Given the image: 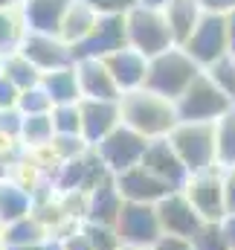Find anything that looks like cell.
<instances>
[{
  "label": "cell",
  "mask_w": 235,
  "mask_h": 250,
  "mask_svg": "<svg viewBox=\"0 0 235 250\" xmlns=\"http://www.w3.org/2000/svg\"><path fill=\"white\" fill-rule=\"evenodd\" d=\"M119 108H122V125L134 128L145 140H166L180 125L175 102H169V99H163L145 87L125 93L119 99Z\"/></svg>",
  "instance_id": "obj_1"
},
{
  "label": "cell",
  "mask_w": 235,
  "mask_h": 250,
  "mask_svg": "<svg viewBox=\"0 0 235 250\" xmlns=\"http://www.w3.org/2000/svg\"><path fill=\"white\" fill-rule=\"evenodd\" d=\"M200 73H203V67L183 47H175V50H169V53L148 62L145 90H151V93H157V96H163L169 102H177Z\"/></svg>",
  "instance_id": "obj_2"
},
{
  "label": "cell",
  "mask_w": 235,
  "mask_h": 250,
  "mask_svg": "<svg viewBox=\"0 0 235 250\" xmlns=\"http://www.w3.org/2000/svg\"><path fill=\"white\" fill-rule=\"evenodd\" d=\"M175 151L180 154L183 166L189 169V175H200L209 169H221L218 166V134L215 123H180L169 134Z\"/></svg>",
  "instance_id": "obj_3"
},
{
  "label": "cell",
  "mask_w": 235,
  "mask_h": 250,
  "mask_svg": "<svg viewBox=\"0 0 235 250\" xmlns=\"http://www.w3.org/2000/svg\"><path fill=\"white\" fill-rule=\"evenodd\" d=\"M125 23H128V47L142 53L148 62L177 47L172 26H169V18L160 9H145V6L137 3L125 15Z\"/></svg>",
  "instance_id": "obj_4"
},
{
  "label": "cell",
  "mask_w": 235,
  "mask_h": 250,
  "mask_svg": "<svg viewBox=\"0 0 235 250\" xmlns=\"http://www.w3.org/2000/svg\"><path fill=\"white\" fill-rule=\"evenodd\" d=\"M180 123H218L224 114H230L235 108V102L206 76L200 73L192 87L175 102Z\"/></svg>",
  "instance_id": "obj_5"
},
{
  "label": "cell",
  "mask_w": 235,
  "mask_h": 250,
  "mask_svg": "<svg viewBox=\"0 0 235 250\" xmlns=\"http://www.w3.org/2000/svg\"><path fill=\"white\" fill-rule=\"evenodd\" d=\"M148 146H151V140H145L142 134H137V131L128 128V125H119L117 131L108 134L93 151L102 157V163H105V166L111 169V175L117 178V175L128 172V169L142 166V157H145Z\"/></svg>",
  "instance_id": "obj_6"
},
{
  "label": "cell",
  "mask_w": 235,
  "mask_h": 250,
  "mask_svg": "<svg viewBox=\"0 0 235 250\" xmlns=\"http://www.w3.org/2000/svg\"><path fill=\"white\" fill-rule=\"evenodd\" d=\"M125 47H128L125 15H102L99 23H96V29L84 41H78L76 47H70V50H73V64H76V62H90V59L105 62V59H111L114 53L125 50Z\"/></svg>",
  "instance_id": "obj_7"
},
{
  "label": "cell",
  "mask_w": 235,
  "mask_h": 250,
  "mask_svg": "<svg viewBox=\"0 0 235 250\" xmlns=\"http://www.w3.org/2000/svg\"><path fill=\"white\" fill-rule=\"evenodd\" d=\"M117 233L122 239V245L131 248H154L166 233L157 215V204H128L122 207V215L117 221Z\"/></svg>",
  "instance_id": "obj_8"
},
{
  "label": "cell",
  "mask_w": 235,
  "mask_h": 250,
  "mask_svg": "<svg viewBox=\"0 0 235 250\" xmlns=\"http://www.w3.org/2000/svg\"><path fill=\"white\" fill-rule=\"evenodd\" d=\"M203 70L221 62L224 56H230V26H227V15H203V21L197 23L195 35L186 41L183 47Z\"/></svg>",
  "instance_id": "obj_9"
},
{
  "label": "cell",
  "mask_w": 235,
  "mask_h": 250,
  "mask_svg": "<svg viewBox=\"0 0 235 250\" xmlns=\"http://www.w3.org/2000/svg\"><path fill=\"white\" fill-rule=\"evenodd\" d=\"M186 198L195 204L203 221H224L227 215V195H224V169H209L192 175L186 184Z\"/></svg>",
  "instance_id": "obj_10"
},
{
  "label": "cell",
  "mask_w": 235,
  "mask_h": 250,
  "mask_svg": "<svg viewBox=\"0 0 235 250\" xmlns=\"http://www.w3.org/2000/svg\"><path fill=\"white\" fill-rule=\"evenodd\" d=\"M157 215H160V224H163V233L166 236H177V239H195L197 230L206 224L200 218V212L195 209V204L186 198V192H169L160 204H157Z\"/></svg>",
  "instance_id": "obj_11"
},
{
  "label": "cell",
  "mask_w": 235,
  "mask_h": 250,
  "mask_svg": "<svg viewBox=\"0 0 235 250\" xmlns=\"http://www.w3.org/2000/svg\"><path fill=\"white\" fill-rule=\"evenodd\" d=\"M142 166H145L154 178H160L172 192L186 189L189 178H192L189 169L183 166L180 154L175 151V146H172L169 137H166V140H151V146H148V151H145V157H142Z\"/></svg>",
  "instance_id": "obj_12"
},
{
  "label": "cell",
  "mask_w": 235,
  "mask_h": 250,
  "mask_svg": "<svg viewBox=\"0 0 235 250\" xmlns=\"http://www.w3.org/2000/svg\"><path fill=\"white\" fill-rule=\"evenodd\" d=\"M81 137L90 148H96L108 134H114L122 125V108L119 102H96V99H81Z\"/></svg>",
  "instance_id": "obj_13"
},
{
  "label": "cell",
  "mask_w": 235,
  "mask_h": 250,
  "mask_svg": "<svg viewBox=\"0 0 235 250\" xmlns=\"http://www.w3.org/2000/svg\"><path fill=\"white\" fill-rule=\"evenodd\" d=\"M18 53H23L41 73H53V70H61V67L73 64V50H70V44L61 41L59 35L26 32V38H23Z\"/></svg>",
  "instance_id": "obj_14"
},
{
  "label": "cell",
  "mask_w": 235,
  "mask_h": 250,
  "mask_svg": "<svg viewBox=\"0 0 235 250\" xmlns=\"http://www.w3.org/2000/svg\"><path fill=\"white\" fill-rule=\"evenodd\" d=\"M73 0H26L20 6V18L26 32L38 35H59L61 38V23Z\"/></svg>",
  "instance_id": "obj_15"
},
{
  "label": "cell",
  "mask_w": 235,
  "mask_h": 250,
  "mask_svg": "<svg viewBox=\"0 0 235 250\" xmlns=\"http://www.w3.org/2000/svg\"><path fill=\"white\" fill-rule=\"evenodd\" d=\"M78 73V87H81V99H96V102H119L122 90L117 87L111 70L105 62H76Z\"/></svg>",
  "instance_id": "obj_16"
},
{
  "label": "cell",
  "mask_w": 235,
  "mask_h": 250,
  "mask_svg": "<svg viewBox=\"0 0 235 250\" xmlns=\"http://www.w3.org/2000/svg\"><path fill=\"white\" fill-rule=\"evenodd\" d=\"M117 187L128 204H160L172 192L160 178H154L145 166H137V169H128V172L117 175Z\"/></svg>",
  "instance_id": "obj_17"
},
{
  "label": "cell",
  "mask_w": 235,
  "mask_h": 250,
  "mask_svg": "<svg viewBox=\"0 0 235 250\" xmlns=\"http://www.w3.org/2000/svg\"><path fill=\"white\" fill-rule=\"evenodd\" d=\"M105 64H108V70H111V76H114L117 87L122 90V96L145 87L148 59H145L142 53H137L134 47H125V50L114 53L111 59H105Z\"/></svg>",
  "instance_id": "obj_18"
},
{
  "label": "cell",
  "mask_w": 235,
  "mask_h": 250,
  "mask_svg": "<svg viewBox=\"0 0 235 250\" xmlns=\"http://www.w3.org/2000/svg\"><path fill=\"white\" fill-rule=\"evenodd\" d=\"M122 207H125V198L117 187V178L99 184L93 192H87V204H84V221L90 224H108V227H117L119 215H122Z\"/></svg>",
  "instance_id": "obj_19"
},
{
  "label": "cell",
  "mask_w": 235,
  "mask_h": 250,
  "mask_svg": "<svg viewBox=\"0 0 235 250\" xmlns=\"http://www.w3.org/2000/svg\"><path fill=\"white\" fill-rule=\"evenodd\" d=\"M53 239V233L32 215L20 218V221H12V224H3L0 230V248L3 250H15V248H29V245H47Z\"/></svg>",
  "instance_id": "obj_20"
},
{
  "label": "cell",
  "mask_w": 235,
  "mask_h": 250,
  "mask_svg": "<svg viewBox=\"0 0 235 250\" xmlns=\"http://www.w3.org/2000/svg\"><path fill=\"white\" fill-rule=\"evenodd\" d=\"M166 18H169V26H172V35H175L177 47H186V41L195 35L197 23L203 21V9L197 0H172L166 9Z\"/></svg>",
  "instance_id": "obj_21"
},
{
  "label": "cell",
  "mask_w": 235,
  "mask_h": 250,
  "mask_svg": "<svg viewBox=\"0 0 235 250\" xmlns=\"http://www.w3.org/2000/svg\"><path fill=\"white\" fill-rule=\"evenodd\" d=\"M35 212V192L20 187L18 181H0V224L20 221Z\"/></svg>",
  "instance_id": "obj_22"
},
{
  "label": "cell",
  "mask_w": 235,
  "mask_h": 250,
  "mask_svg": "<svg viewBox=\"0 0 235 250\" xmlns=\"http://www.w3.org/2000/svg\"><path fill=\"white\" fill-rule=\"evenodd\" d=\"M41 87L50 93L53 105H76V102H81V87H78L76 64L61 67V70H53V73H44Z\"/></svg>",
  "instance_id": "obj_23"
},
{
  "label": "cell",
  "mask_w": 235,
  "mask_h": 250,
  "mask_svg": "<svg viewBox=\"0 0 235 250\" xmlns=\"http://www.w3.org/2000/svg\"><path fill=\"white\" fill-rule=\"evenodd\" d=\"M99 18H102V15H96L90 6L73 0L70 9H67V15H64V23H61V41L70 44V47H76L78 41H84V38L96 29Z\"/></svg>",
  "instance_id": "obj_24"
},
{
  "label": "cell",
  "mask_w": 235,
  "mask_h": 250,
  "mask_svg": "<svg viewBox=\"0 0 235 250\" xmlns=\"http://www.w3.org/2000/svg\"><path fill=\"white\" fill-rule=\"evenodd\" d=\"M56 140V125H53V111L50 114H38V117H23V128H20V146L32 151L50 148Z\"/></svg>",
  "instance_id": "obj_25"
},
{
  "label": "cell",
  "mask_w": 235,
  "mask_h": 250,
  "mask_svg": "<svg viewBox=\"0 0 235 250\" xmlns=\"http://www.w3.org/2000/svg\"><path fill=\"white\" fill-rule=\"evenodd\" d=\"M12 84H18L20 90H29V87H38L41 84V79H44V73L35 67V64L29 62L23 53H12V56H6L3 59V70H0Z\"/></svg>",
  "instance_id": "obj_26"
},
{
  "label": "cell",
  "mask_w": 235,
  "mask_h": 250,
  "mask_svg": "<svg viewBox=\"0 0 235 250\" xmlns=\"http://www.w3.org/2000/svg\"><path fill=\"white\" fill-rule=\"evenodd\" d=\"M23 38H26L23 18H18L15 12H0V59L18 53Z\"/></svg>",
  "instance_id": "obj_27"
},
{
  "label": "cell",
  "mask_w": 235,
  "mask_h": 250,
  "mask_svg": "<svg viewBox=\"0 0 235 250\" xmlns=\"http://www.w3.org/2000/svg\"><path fill=\"white\" fill-rule=\"evenodd\" d=\"M215 134H218V166L233 169L235 166V108L215 123Z\"/></svg>",
  "instance_id": "obj_28"
},
{
  "label": "cell",
  "mask_w": 235,
  "mask_h": 250,
  "mask_svg": "<svg viewBox=\"0 0 235 250\" xmlns=\"http://www.w3.org/2000/svg\"><path fill=\"white\" fill-rule=\"evenodd\" d=\"M53 125L56 134L64 137H81V108L76 105H56L53 108Z\"/></svg>",
  "instance_id": "obj_29"
},
{
  "label": "cell",
  "mask_w": 235,
  "mask_h": 250,
  "mask_svg": "<svg viewBox=\"0 0 235 250\" xmlns=\"http://www.w3.org/2000/svg\"><path fill=\"white\" fill-rule=\"evenodd\" d=\"M81 230H84V236L90 239V245H93V250H122V239H119L117 227L81 221Z\"/></svg>",
  "instance_id": "obj_30"
},
{
  "label": "cell",
  "mask_w": 235,
  "mask_h": 250,
  "mask_svg": "<svg viewBox=\"0 0 235 250\" xmlns=\"http://www.w3.org/2000/svg\"><path fill=\"white\" fill-rule=\"evenodd\" d=\"M56 105H53V99H50V93L38 84V87H29V90H23L20 93V102H18V111L23 114V117H38V114H50Z\"/></svg>",
  "instance_id": "obj_31"
},
{
  "label": "cell",
  "mask_w": 235,
  "mask_h": 250,
  "mask_svg": "<svg viewBox=\"0 0 235 250\" xmlns=\"http://www.w3.org/2000/svg\"><path fill=\"white\" fill-rule=\"evenodd\" d=\"M203 73L235 102V59L233 56H224L221 62H215L212 67H206Z\"/></svg>",
  "instance_id": "obj_32"
},
{
  "label": "cell",
  "mask_w": 235,
  "mask_h": 250,
  "mask_svg": "<svg viewBox=\"0 0 235 250\" xmlns=\"http://www.w3.org/2000/svg\"><path fill=\"white\" fill-rule=\"evenodd\" d=\"M192 245H195V250H230V242L221 230V221H206L197 230V236L192 239Z\"/></svg>",
  "instance_id": "obj_33"
},
{
  "label": "cell",
  "mask_w": 235,
  "mask_h": 250,
  "mask_svg": "<svg viewBox=\"0 0 235 250\" xmlns=\"http://www.w3.org/2000/svg\"><path fill=\"white\" fill-rule=\"evenodd\" d=\"M20 128H23V114L18 108L0 111V140L20 143Z\"/></svg>",
  "instance_id": "obj_34"
},
{
  "label": "cell",
  "mask_w": 235,
  "mask_h": 250,
  "mask_svg": "<svg viewBox=\"0 0 235 250\" xmlns=\"http://www.w3.org/2000/svg\"><path fill=\"white\" fill-rule=\"evenodd\" d=\"M78 3L90 6L96 15H128L137 6V0H78Z\"/></svg>",
  "instance_id": "obj_35"
},
{
  "label": "cell",
  "mask_w": 235,
  "mask_h": 250,
  "mask_svg": "<svg viewBox=\"0 0 235 250\" xmlns=\"http://www.w3.org/2000/svg\"><path fill=\"white\" fill-rule=\"evenodd\" d=\"M20 87L18 84H12L3 73H0V111H9V108H18V102H20Z\"/></svg>",
  "instance_id": "obj_36"
},
{
  "label": "cell",
  "mask_w": 235,
  "mask_h": 250,
  "mask_svg": "<svg viewBox=\"0 0 235 250\" xmlns=\"http://www.w3.org/2000/svg\"><path fill=\"white\" fill-rule=\"evenodd\" d=\"M206 15H233L235 0H197Z\"/></svg>",
  "instance_id": "obj_37"
},
{
  "label": "cell",
  "mask_w": 235,
  "mask_h": 250,
  "mask_svg": "<svg viewBox=\"0 0 235 250\" xmlns=\"http://www.w3.org/2000/svg\"><path fill=\"white\" fill-rule=\"evenodd\" d=\"M151 250H195V245L189 239H177V236H163Z\"/></svg>",
  "instance_id": "obj_38"
},
{
  "label": "cell",
  "mask_w": 235,
  "mask_h": 250,
  "mask_svg": "<svg viewBox=\"0 0 235 250\" xmlns=\"http://www.w3.org/2000/svg\"><path fill=\"white\" fill-rule=\"evenodd\" d=\"M224 195H227V212H235V166L224 169Z\"/></svg>",
  "instance_id": "obj_39"
},
{
  "label": "cell",
  "mask_w": 235,
  "mask_h": 250,
  "mask_svg": "<svg viewBox=\"0 0 235 250\" xmlns=\"http://www.w3.org/2000/svg\"><path fill=\"white\" fill-rule=\"evenodd\" d=\"M221 230H224V236H227V242H230V250H235V212H227V215H224Z\"/></svg>",
  "instance_id": "obj_40"
},
{
  "label": "cell",
  "mask_w": 235,
  "mask_h": 250,
  "mask_svg": "<svg viewBox=\"0 0 235 250\" xmlns=\"http://www.w3.org/2000/svg\"><path fill=\"white\" fill-rule=\"evenodd\" d=\"M227 26H230V56L235 59V12L227 15Z\"/></svg>",
  "instance_id": "obj_41"
},
{
  "label": "cell",
  "mask_w": 235,
  "mask_h": 250,
  "mask_svg": "<svg viewBox=\"0 0 235 250\" xmlns=\"http://www.w3.org/2000/svg\"><path fill=\"white\" fill-rule=\"evenodd\" d=\"M137 3H139V6H145V9H160V12H163L172 0H137Z\"/></svg>",
  "instance_id": "obj_42"
},
{
  "label": "cell",
  "mask_w": 235,
  "mask_h": 250,
  "mask_svg": "<svg viewBox=\"0 0 235 250\" xmlns=\"http://www.w3.org/2000/svg\"><path fill=\"white\" fill-rule=\"evenodd\" d=\"M15 6H20L18 0H0V12H12Z\"/></svg>",
  "instance_id": "obj_43"
},
{
  "label": "cell",
  "mask_w": 235,
  "mask_h": 250,
  "mask_svg": "<svg viewBox=\"0 0 235 250\" xmlns=\"http://www.w3.org/2000/svg\"><path fill=\"white\" fill-rule=\"evenodd\" d=\"M15 250H50V242L47 245H29V248H15Z\"/></svg>",
  "instance_id": "obj_44"
},
{
  "label": "cell",
  "mask_w": 235,
  "mask_h": 250,
  "mask_svg": "<svg viewBox=\"0 0 235 250\" xmlns=\"http://www.w3.org/2000/svg\"><path fill=\"white\" fill-rule=\"evenodd\" d=\"M50 250H64V248H61L59 239H50Z\"/></svg>",
  "instance_id": "obj_45"
},
{
  "label": "cell",
  "mask_w": 235,
  "mask_h": 250,
  "mask_svg": "<svg viewBox=\"0 0 235 250\" xmlns=\"http://www.w3.org/2000/svg\"><path fill=\"white\" fill-rule=\"evenodd\" d=\"M122 250H148V248H131V245H122Z\"/></svg>",
  "instance_id": "obj_46"
},
{
  "label": "cell",
  "mask_w": 235,
  "mask_h": 250,
  "mask_svg": "<svg viewBox=\"0 0 235 250\" xmlns=\"http://www.w3.org/2000/svg\"><path fill=\"white\" fill-rule=\"evenodd\" d=\"M0 70H3V59H0Z\"/></svg>",
  "instance_id": "obj_47"
},
{
  "label": "cell",
  "mask_w": 235,
  "mask_h": 250,
  "mask_svg": "<svg viewBox=\"0 0 235 250\" xmlns=\"http://www.w3.org/2000/svg\"><path fill=\"white\" fill-rule=\"evenodd\" d=\"M0 230H3V224H0ZM0 250H3V248H0Z\"/></svg>",
  "instance_id": "obj_48"
}]
</instances>
